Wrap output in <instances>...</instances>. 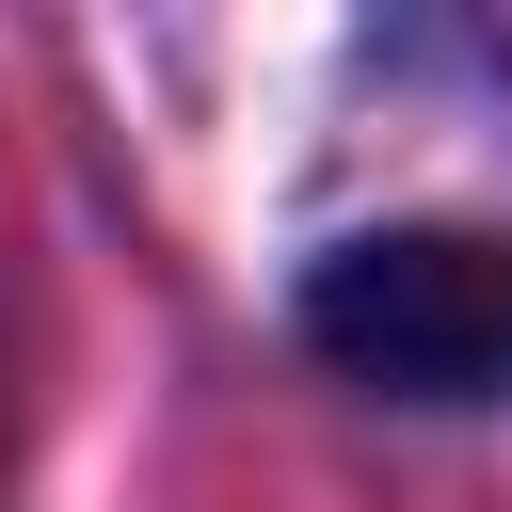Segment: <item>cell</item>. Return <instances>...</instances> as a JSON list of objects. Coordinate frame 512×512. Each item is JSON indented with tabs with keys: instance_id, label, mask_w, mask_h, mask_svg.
Wrapping results in <instances>:
<instances>
[{
	"instance_id": "6da1fadb",
	"label": "cell",
	"mask_w": 512,
	"mask_h": 512,
	"mask_svg": "<svg viewBox=\"0 0 512 512\" xmlns=\"http://www.w3.org/2000/svg\"><path fill=\"white\" fill-rule=\"evenodd\" d=\"M304 352L368 400H496L512 384V240L368 224L304 272Z\"/></svg>"
}]
</instances>
